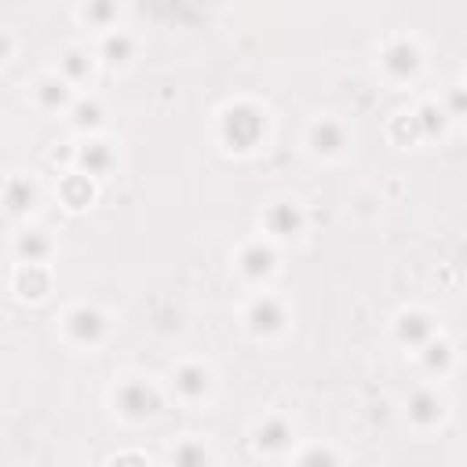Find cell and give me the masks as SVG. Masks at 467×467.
<instances>
[{
	"mask_svg": "<svg viewBox=\"0 0 467 467\" xmlns=\"http://www.w3.org/2000/svg\"><path fill=\"white\" fill-rule=\"evenodd\" d=\"M0 202H4L8 212L26 216L33 205H37V186H33L26 176H12V179L4 183V190H0Z\"/></svg>",
	"mask_w": 467,
	"mask_h": 467,
	"instance_id": "30bf717a",
	"label": "cell"
},
{
	"mask_svg": "<svg viewBox=\"0 0 467 467\" xmlns=\"http://www.w3.org/2000/svg\"><path fill=\"white\" fill-rule=\"evenodd\" d=\"M409 420L416 427H435L442 420V398L435 391H413L409 394Z\"/></svg>",
	"mask_w": 467,
	"mask_h": 467,
	"instance_id": "7c38bea8",
	"label": "cell"
},
{
	"mask_svg": "<svg viewBox=\"0 0 467 467\" xmlns=\"http://www.w3.org/2000/svg\"><path fill=\"white\" fill-rule=\"evenodd\" d=\"M274 266H278V252L271 245H263V241H252L241 249L238 256V271L249 278V281H263L266 274H274Z\"/></svg>",
	"mask_w": 467,
	"mask_h": 467,
	"instance_id": "8992f818",
	"label": "cell"
},
{
	"mask_svg": "<svg viewBox=\"0 0 467 467\" xmlns=\"http://www.w3.org/2000/svg\"><path fill=\"white\" fill-rule=\"evenodd\" d=\"M449 107H453V117H460V110H463V91H460V88H453Z\"/></svg>",
	"mask_w": 467,
	"mask_h": 467,
	"instance_id": "83f0119b",
	"label": "cell"
},
{
	"mask_svg": "<svg viewBox=\"0 0 467 467\" xmlns=\"http://www.w3.org/2000/svg\"><path fill=\"white\" fill-rule=\"evenodd\" d=\"M398 340L409 344V347H423L427 340H435V321H431L423 311H406L394 325Z\"/></svg>",
	"mask_w": 467,
	"mask_h": 467,
	"instance_id": "9c48e42d",
	"label": "cell"
},
{
	"mask_svg": "<svg viewBox=\"0 0 467 467\" xmlns=\"http://www.w3.org/2000/svg\"><path fill=\"white\" fill-rule=\"evenodd\" d=\"M413 121H416V128H420V139H439L442 131H446V124H449V114H446L439 103H423V107L413 114Z\"/></svg>",
	"mask_w": 467,
	"mask_h": 467,
	"instance_id": "ac0fdd59",
	"label": "cell"
},
{
	"mask_svg": "<svg viewBox=\"0 0 467 467\" xmlns=\"http://www.w3.org/2000/svg\"><path fill=\"white\" fill-rule=\"evenodd\" d=\"M263 223L271 234H278V238H296V234L304 230V209H299L296 202H278V205L266 209Z\"/></svg>",
	"mask_w": 467,
	"mask_h": 467,
	"instance_id": "52a82bcc",
	"label": "cell"
},
{
	"mask_svg": "<svg viewBox=\"0 0 467 467\" xmlns=\"http://www.w3.org/2000/svg\"><path fill=\"white\" fill-rule=\"evenodd\" d=\"M66 336L81 347H91L107 336V314L95 311V307H74L66 314Z\"/></svg>",
	"mask_w": 467,
	"mask_h": 467,
	"instance_id": "277c9868",
	"label": "cell"
},
{
	"mask_svg": "<svg viewBox=\"0 0 467 467\" xmlns=\"http://www.w3.org/2000/svg\"><path fill=\"white\" fill-rule=\"evenodd\" d=\"M117 4H88V8H81V19L88 22V26H110V22H117Z\"/></svg>",
	"mask_w": 467,
	"mask_h": 467,
	"instance_id": "d4e9b609",
	"label": "cell"
},
{
	"mask_svg": "<svg viewBox=\"0 0 467 467\" xmlns=\"http://www.w3.org/2000/svg\"><path fill=\"white\" fill-rule=\"evenodd\" d=\"M110 467H150V463H146V456H139V453H121V456H114Z\"/></svg>",
	"mask_w": 467,
	"mask_h": 467,
	"instance_id": "4316f807",
	"label": "cell"
},
{
	"mask_svg": "<svg viewBox=\"0 0 467 467\" xmlns=\"http://www.w3.org/2000/svg\"><path fill=\"white\" fill-rule=\"evenodd\" d=\"M380 62H384V70H387L394 81H409V77L420 74L423 55H420V48H416L409 37H394V41L384 48Z\"/></svg>",
	"mask_w": 467,
	"mask_h": 467,
	"instance_id": "3957f363",
	"label": "cell"
},
{
	"mask_svg": "<svg viewBox=\"0 0 467 467\" xmlns=\"http://www.w3.org/2000/svg\"><path fill=\"white\" fill-rule=\"evenodd\" d=\"M311 146H314L318 154L332 157V154H340V150L347 146V136H344V128H340L336 121H318V124L311 128Z\"/></svg>",
	"mask_w": 467,
	"mask_h": 467,
	"instance_id": "5bb4252c",
	"label": "cell"
},
{
	"mask_svg": "<svg viewBox=\"0 0 467 467\" xmlns=\"http://www.w3.org/2000/svg\"><path fill=\"white\" fill-rule=\"evenodd\" d=\"M172 384H176V394H179V398H186V402H197V398L209 394L212 376H209L205 365H194V361H190V365H179L176 376H172Z\"/></svg>",
	"mask_w": 467,
	"mask_h": 467,
	"instance_id": "ba28073f",
	"label": "cell"
},
{
	"mask_svg": "<svg viewBox=\"0 0 467 467\" xmlns=\"http://www.w3.org/2000/svg\"><path fill=\"white\" fill-rule=\"evenodd\" d=\"M59 66H62V81L66 84H81V81L91 77V55L84 48H66Z\"/></svg>",
	"mask_w": 467,
	"mask_h": 467,
	"instance_id": "e0dca14e",
	"label": "cell"
},
{
	"mask_svg": "<svg viewBox=\"0 0 467 467\" xmlns=\"http://www.w3.org/2000/svg\"><path fill=\"white\" fill-rule=\"evenodd\" d=\"M15 252H19L22 263H44L51 256V241L44 238L41 230H26V234H19Z\"/></svg>",
	"mask_w": 467,
	"mask_h": 467,
	"instance_id": "d6986e66",
	"label": "cell"
},
{
	"mask_svg": "<svg viewBox=\"0 0 467 467\" xmlns=\"http://www.w3.org/2000/svg\"><path fill=\"white\" fill-rule=\"evenodd\" d=\"M114 406L124 420H146L161 409V398L146 380H124L114 394Z\"/></svg>",
	"mask_w": 467,
	"mask_h": 467,
	"instance_id": "7a4b0ae2",
	"label": "cell"
},
{
	"mask_svg": "<svg viewBox=\"0 0 467 467\" xmlns=\"http://www.w3.org/2000/svg\"><path fill=\"white\" fill-rule=\"evenodd\" d=\"M77 164H81V176H103L110 172V164H114V150L107 143H84L81 154H77Z\"/></svg>",
	"mask_w": 467,
	"mask_h": 467,
	"instance_id": "2e32d148",
	"label": "cell"
},
{
	"mask_svg": "<svg viewBox=\"0 0 467 467\" xmlns=\"http://www.w3.org/2000/svg\"><path fill=\"white\" fill-rule=\"evenodd\" d=\"M299 467H340V460L325 446H311L304 456H299Z\"/></svg>",
	"mask_w": 467,
	"mask_h": 467,
	"instance_id": "484cf974",
	"label": "cell"
},
{
	"mask_svg": "<svg viewBox=\"0 0 467 467\" xmlns=\"http://www.w3.org/2000/svg\"><path fill=\"white\" fill-rule=\"evenodd\" d=\"M12 48H15V44H12V37H8L4 29H0V62H4V59L12 55Z\"/></svg>",
	"mask_w": 467,
	"mask_h": 467,
	"instance_id": "f1b7e54d",
	"label": "cell"
},
{
	"mask_svg": "<svg viewBox=\"0 0 467 467\" xmlns=\"http://www.w3.org/2000/svg\"><path fill=\"white\" fill-rule=\"evenodd\" d=\"M59 194H62V202L70 205V209H84L88 202H91V179L88 176H66L62 179V186H59Z\"/></svg>",
	"mask_w": 467,
	"mask_h": 467,
	"instance_id": "44dd1931",
	"label": "cell"
},
{
	"mask_svg": "<svg viewBox=\"0 0 467 467\" xmlns=\"http://www.w3.org/2000/svg\"><path fill=\"white\" fill-rule=\"evenodd\" d=\"M266 131V121H263V110L252 107V103H234L223 110L219 117V139L230 146V150H252L259 146Z\"/></svg>",
	"mask_w": 467,
	"mask_h": 467,
	"instance_id": "6da1fadb",
	"label": "cell"
},
{
	"mask_svg": "<svg viewBox=\"0 0 467 467\" xmlns=\"http://www.w3.org/2000/svg\"><path fill=\"white\" fill-rule=\"evenodd\" d=\"M51 278H48V266L44 263H22L19 274H15V292L22 299H41L48 292Z\"/></svg>",
	"mask_w": 467,
	"mask_h": 467,
	"instance_id": "8fae6325",
	"label": "cell"
},
{
	"mask_svg": "<svg viewBox=\"0 0 467 467\" xmlns=\"http://www.w3.org/2000/svg\"><path fill=\"white\" fill-rule=\"evenodd\" d=\"M423 365L431 373H446L453 365V347L446 340H427L423 344Z\"/></svg>",
	"mask_w": 467,
	"mask_h": 467,
	"instance_id": "cb8c5ba5",
	"label": "cell"
},
{
	"mask_svg": "<svg viewBox=\"0 0 467 467\" xmlns=\"http://www.w3.org/2000/svg\"><path fill=\"white\" fill-rule=\"evenodd\" d=\"M99 51H103V59L110 66H124L131 55H136V41H131L124 29H114V33H107V37H103V48H99Z\"/></svg>",
	"mask_w": 467,
	"mask_h": 467,
	"instance_id": "ffe728a7",
	"label": "cell"
},
{
	"mask_svg": "<svg viewBox=\"0 0 467 467\" xmlns=\"http://www.w3.org/2000/svg\"><path fill=\"white\" fill-rule=\"evenodd\" d=\"M289 442H292V427L281 416H271L256 427V446L263 453H281V449H289Z\"/></svg>",
	"mask_w": 467,
	"mask_h": 467,
	"instance_id": "4fadbf2b",
	"label": "cell"
},
{
	"mask_svg": "<svg viewBox=\"0 0 467 467\" xmlns=\"http://www.w3.org/2000/svg\"><path fill=\"white\" fill-rule=\"evenodd\" d=\"M209 449L205 442H197V439H186L172 449V467H209Z\"/></svg>",
	"mask_w": 467,
	"mask_h": 467,
	"instance_id": "603a6c76",
	"label": "cell"
},
{
	"mask_svg": "<svg viewBox=\"0 0 467 467\" xmlns=\"http://www.w3.org/2000/svg\"><path fill=\"white\" fill-rule=\"evenodd\" d=\"M245 321H249L252 336H278V332L285 328V321H289V314L274 296H259V299H252Z\"/></svg>",
	"mask_w": 467,
	"mask_h": 467,
	"instance_id": "5b68a950",
	"label": "cell"
},
{
	"mask_svg": "<svg viewBox=\"0 0 467 467\" xmlns=\"http://www.w3.org/2000/svg\"><path fill=\"white\" fill-rule=\"evenodd\" d=\"M70 121L81 131L99 128L103 124V103H99V99H77V103H70Z\"/></svg>",
	"mask_w": 467,
	"mask_h": 467,
	"instance_id": "7402d4cb",
	"label": "cell"
},
{
	"mask_svg": "<svg viewBox=\"0 0 467 467\" xmlns=\"http://www.w3.org/2000/svg\"><path fill=\"white\" fill-rule=\"evenodd\" d=\"M33 95H37L41 110H66L70 107V84H66L62 77H41L37 88H33Z\"/></svg>",
	"mask_w": 467,
	"mask_h": 467,
	"instance_id": "9a60e30c",
	"label": "cell"
}]
</instances>
